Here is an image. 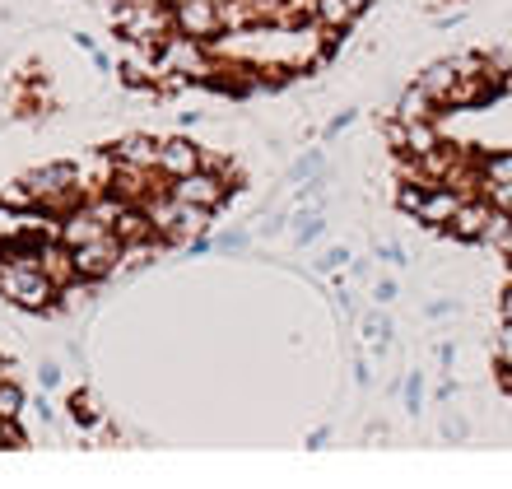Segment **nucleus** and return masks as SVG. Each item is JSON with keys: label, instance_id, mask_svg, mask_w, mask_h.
Instances as JSON below:
<instances>
[{"label": "nucleus", "instance_id": "23", "mask_svg": "<svg viewBox=\"0 0 512 489\" xmlns=\"http://www.w3.org/2000/svg\"><path fill=\"white\" fill-rule=\"evenodd\" d=\"M480 177H485V182H512V150L485 154V163H480Z\"/></svg>", "mask_w": 512, "mask_h": 489}, {"label": "nucleus", "instance_id": "24", "mask_svg": "<svg viewBox=\"0 0 512 489\" xmlns=\"http://www.w3.org/2000/svg\"><path fill=\"white\" fill-rule=\"evenodd\" d=\"M24 415V392L10 378H0V420H19Z\"/></svg>", "mask_w": 512, "mask_h": 489}, {"label": "nucleus", "instance_id": "2", "mask_svg": "<svg viewBox=\"0 0 512 489\" xmlns=\"http://www.w3.org/2000/svg\"><path fill=\"white\" fill-rule=\"evenodd\" d=\"M112 24L122 28L131 47H149V52H159V42L173 38V10H168L163 0L117 5V10H112Z\"/></svg>", "mask_w": 512, "mask_h": 489}, {"label": "nucleus", "instance_id": "29", "mask_svg": "<svg viewBox=\"0 0 512 489\" xmlns=\"http://www.w3.org/2000/svg\"><path fill=\"white\" fill-rule=\"evenodd\" d=\"M494 359H499V368L512 364V317H503L499 336H494Z\"/></svg>", "mask_w": 512, "mask_h": 489}, {"label": "nucleus", "instance_id": "35", "mask_svg": "<svg viewBox=\"0 0 512 489\" xmlns=\"http://www.w3.org/2000/svg\"><path fill=\"white\" fill-rule=\"evenodd\" d=\"M350 122H354V112H336V117L326 122V136H340V131H345Z\"/></svg>", "mask_w": 512, "mask_h": 489}, {"label": "nucleus", "instance_id": "11", "mask_svg": "<svg viewBox=\"0 0 512 489\" xmlns=\"http://www.w3.org/2000/svg\"><path fill=\"white\" fill-rule=\"evenodd\" d=\"M489 215H494V205H489L485 196H466V201L457 205V215L447 219V233L461 238V243H475V238H485Z\"/></svg>", "mask_w": 512, "mask_h": 489}, {"label": "nucleus", "instance_id": "28", "mask_svg": "<svg viewBox=\"0 0 512 489\" xmlns=\"http://www.w3.org/2000/svg\"><path fill=\"white\" fill-rule=\"evenodd\" d=\"M312 266H317V271H322V275H331V271H345V266H350V247H331V252H322V257L312 261Z\"/></svg>", "mask_w": 512, "mask_h": 489}, {"label": "nucleus", "instance_id": "6", "mask_svg": "<svg viewBox=\"0 0 512 489\" xmlns=\"http://www.w3.org/2000/svg\"><path fill=\"white\" fill-rule=\"evenodd\" d=\"M168 196L182 205L219 210L224 196H229V182H224V173H215V168H196V173H187V177H173V182H168Z\"/></svg>", "mask_w": 512, "mask_h": 489}, {"label": "nucleus", "instance_id": "19", "mask_svg": "<svg viewBox=\"0 0 512 489\" xmlns=\"http://www.w3.org/2000/svg\"><path fill=\"white\" fill-rule=\"evenodd\" d=\"M433 108H438V103H433L419 84H410V89L401 94V103H396V117H401V122H429Z\"/></svg>", "mask_w": 512, "mask_h": 489}, {"label": "nucleus", "instance_id": "14", "mask_svg": "<svg viewBox=\"0 0 512 489\" xmlns=\"http://www.w3.org/2000/svg\"><path fill=\"white\" fill-rule=\"evenodd\" d=\"M112 233H117V243H122V247L154 238V224H149L145 205H122V210H117V219H112Z\"/></svg>", "mask_w": 512, "mask_h": 489}, {"label": "nucleus", "instance_id": "16", "mask_svg": "<svg viewBox=\"0 0 512 489\" xmlns=\"http://www.w3.org/2000/svg\"><path fill=\"white\" fill-rule=\"evenodd\" d=\"M312 19H317L326 33H345V28L359 19V10H354L350 0H312Z\"/></svg>", "mask_w": 512, "mask_h": 489}, {"label": "nucleus", "instance_id": "31", "mask_svg": "<svg viewBox=\"0 0 512 489\" xmlns=\"http://www.w3.org/2000/svg\"><path fill=\"white\" fill-rule=\"evenodd\" d=\"M485 196L494 210H508L512 215V182H485Z\"/></svg>", "mask_w": 512, "mask_h": 489}, {"label": "nucleus", "instance_id": "1", "mask_svg": "<svg viewBox=\"0 0 512 489\" xmlns=\"http://www.w3.org/2000/svg\"><path fill=\"white\" fill-rule=\"evenodd\" d=\"M19 182H24V191L42 210H61L66 215V210H75L84 201V173L75 163H42V168L24 173Z\"/></svg>", "mask_w": 512, "mask_h": 489}, {"label": "nucleus", "instance_id": "30", "mask_svg": "<svg viewBox=\"0 0 512 489\" xmlns=\"http://www.w3.org/2000/svg\"><path fill=\"white\" fill-rule=\"evenodd\" d=\"M424 187H429V182H405V187L396 191V205H401L405 215H415V210H419V201H424Z\"/></svg>", "mask_w": 512, "mask_h": 489}, {"label": "nucleus", "instance_id": "5", "mask_svg": "<svg viewBox=\"0 0 512 489\" xmlns=\"http://www.w3.org/2000/svg\"><path fill=\"white\" fill-rule=\"evenodd\" d=\"M117 261H122V243H117V233H103L94 243H80L70 247V266H75V280L84 285H98V280H108L117 271Z\"/></svg>", "mask_w": 512, "mask_h": 489}, {"label": "nucleus", "instance_id": "18", "mask_svg": "<svg viewBox=\"0 0 512 489\" xmlns=\"http://www.w3.org/2000/svg\"><path fill=\"white\" fill-rule=\"evenodd\" d=\"M42 275H47L52 285H66V280H75V266H70V247L66 243L47 238V247H42Z\"/></svg>", "mask_w": 512, "mask_h": 489}, {"label": "nucleus", "instance_id": "25", "mask_svg": "<svg viewBox=\"0 0 512 489\" xmlns=\"http://www.w3.org/2000/svg\"><path fill=\"white\" fill-rule=\"evenodd\" d=\"M322 233H326V219L322 215H298V229H294V243L298 247H312Z\"/></svg>", "mask_w": 512, "mask_h": 489}, {"label": "nucleus", "instance_id": "39", "mask_svg": "<svg viewBox=\"0 0 512 489\" xmlns=\"http://www.w3.org/2000/svg\"><path fill=\"white\" fill-rule=\"evenodd\" d=\"M447 313H452V303H447V299H433L429 303V317H447Z\"/></svg>", "mask_w": 512, "mask_h": 489}, {"label": "nucleus", "instance_id": "3", "mask_svg": "<svg viewBox=\"0 0 512 489\" xmlns=\"http://www.w3.org/2000/svg\"><path fill=\"white\" fill-rule=\"evenodd\" d=\"M0 299H10L14 308H28V313H42V308H52L56 285L42 275V266L0 261Z\"/></svg>", "mask_w": 512, "mask_h": 489}, {"label": "nucleus", "instance_id": "21", "mask_svg": "<svg viewBox=\"0 0 512 489\" xmlns=\"http://www.w3.org/2000/svg\"><path fill=\"white\" fill-rule=\"evenodd\" d=\"M485 243H494L503 252V257L512 261V215L508 210H494L489 215V224H485Z\"/></svg>", "mask_w": 512, "mask_h": 489}, {"label": "nucleus", "instance_id": "12", "mask_svg": "<svg viewBox=\"0 0 512 489\" xmlns=\"http://www.w3.org/2000/svg\"><path fill=\"white\" fill-rule=\"evenodd\" d=\"M103 233H112L103 219L89 210V205H75V210H66V219H61V229H56V243L66 247H80V243H94V238H103Z\"/></svg>", "mask_w": 512, "mask_h": 489}, {"label": "nucleus", "instance_id": "33", "mask_svg": "<svg viewBox=\"0 0 512 489\" xmlns=\"http://www.w3.org/2000/svg\"><path fill=\"white\" fill-rule=\"evenodd\" d=\"M215 247L219 252H247V233H224Z\"/></svg>", "mask_w": 512, "mask_h": 489}, {"label": "nucleus", "instance_id": "38", "mask_svg": "<svg viewBox=\"0 0 512 489\" xmlns=\"http://www.w3.org/2000/svg\"><path fill=\"white\" fill-rule=\"evenodd\" d=\"M331 443V429H312L308 434V448H326Z\"/></svg>", "mask_w": 512, "mask_h": 489}, {"label": "nucleus", "instance_id": "4", "mask_svg": "<svg viewBox=\"0 0 512 489\" xmlns=\"http://www.w3.org/2000/svg\"><path fill=\"white\" fill-rule=\"evenodd\" d=\"M154 66H159V70H177V75H187V80H205L215 61H210V42L187 38V33H173L168 42H159Z\"/></svg>", "mask_w": 512, "mask_h": 489}, {"label": "nucleus", "instance_id": "26", "mask_svg": "<svg viewBox=\"0 0 512 489\" xmlns=\"http://www.w3.org/2000/svg\"><path fill=\"white\" fill-rule=\"evenodd\" d=\"M401 392H405V410L419 415V410H424V373H410V378L401 382Z\"/></svg>", "mask_w": 512, "mask_h": 489}, {"label": "nucleus", "instance_id": "41", "mask_svg": "<svg viewBox=\"0 0 512 489\" xmlns=\"http://www.w3.org/2000/svg\"><path fill=\"white\" fill-rule=\"evenodd\" d=\"M350 5H354V10H359V14H364L368 5H373V0H350Z\"/></svg>", "mask_w": 512, "mask_h": 489}, {"label": "nucleus", "instance_id": "32", "mask_svg": "<svg viewBox=\"0 0 512 489\" xmlns=\"http://www.w3.org/2000/svg\"><path fill=\"white\" fill-rule=\"evenodd\" d=\"M438 434H443L447 443H466V438H471V424L461 420V415H447V420H443V429H438Z\"/></svg>", "mask_w": 512, "mask_h": 489}, {"label": "nucleus", "instance_id": "37", "mask_svg": "<svg viewBox=\"0 0 512 489\" xmlns=\"http://www.w3.org/2000/svg\"><path fill=\"white\" fill-rule=\"evenodd\" d=\"M438 364H443V368L457 364V345H452V340H443V345H438Z\"/></svg>", "mask_w": 512, "mask_h": 489}, {"label": "nucleus", "instance_id": "13", "mask_svg": "<svg viewBox=\"0 0 512 489\" xmlns=\"http://www.w3.org/2000/svg\"><path fill=\"white\" fill-rule=\"evenodd\" d=\"M461 66H457V56H447V61H433V66H424V75H419V89L433 98V103H447V94H452V84H457Z\"/></svg>", "mask_w": 512, "mask_h": 489}, {"label": "nucleus", "instance_id": "20", "mask_svg": "<svg viewBox=\"0 0 512 489\" xmlns=\"http://www.w3.org/2000/svg\"><path fill=\"white\" fill-rule=\"evenodd\" d=\"M359 331H364V350H378V354L391 350V317L387 313H368L364 322H359Z\"/></svg>", "mask_w": 512, "mask_h": 489}, {"label": "nucleus", "instance_id": "15", "mask_svg": "<svg viewBox=\"0 0 512 489\" xmlns=\"http://www.w3.org/2000/svg\"><path fill=\"white\" fill-rule=\"evenodd\" d=\"M112 159L135 163V168H154V159H159V140L154 136H122L117 145H112Z\"/></svg>", "mask_w": 512, "mask_h": 489}, {"label": "nucleus", "instance_id": "34", "mask_svg": "<svg viewBox=\"0 0 512 489\" xmlns=\"http://www.w3.org/2000/svg\"><path fill=\"white\" fill-rule=\"evenodd\" d=\"M38 382H42V387H56V382H61V364H52V359H47V364H38Z\"/></svg>", "mask_w": 512, "mask_h": 489}, {"label": "nucleus", "instance_id": "22", "mask_svg": "<svg viewBox=\"0 0 512 489\" xmlns=\"http://www.w3.org/2000/svg\"><path fill=\"white\" fill-rule=\"evenodd\" d=\"M66 410H70V420L80 424V429H94V424L103 420V410H98V396L94 392H75Z\"/></svg>", "mask_w": 512, "mask_h": 489}, {"label": "nucleus", "instance_id": "9", "mask_svg": "<svg viewBox=\"0 0 512 489\" xmlns=\"http://www.w3.org/2000/svg\"><path fill=\"white\" fill-rule=\"evenodd\" d=\"M154 168H135V163H112V177H108V187L122 205H145L149 196H154Z\"/></svg>", "mask_w": 512, "mask_h": 489}, {"label": "nucleus", "instance_id": "17", "mask_svg": "<svg viewBox=\"0 0 512 489\" xmlns=\"http://www.w3.org/2000/svg\"><path fill=\"white\" fill-rule=\"evenodd\" d=\"M405 131H401V154H429V150H438L443 145V136H438V126H433V117L429 122H401Z\"/></svg>", "mask_w": 512, "mask_h": 489}, {"label": "nucleus", "instance_id": "40", "mask_svg": "<svg viewBox=\"0 0 512 489\" xmlns=\"http://www.w3.org/2000/svg\"><path fill=\"white\" fill-rule=\"evenodd\" d=\"M499 313H503V317H512V285L503 289V299H499Z\"/></svg>", "mask_w": 512, "mask_h": 489}, {"label": "nucleus", "instance_id": "27", "mask_svg": "<svg viewBox=\"0 0 512 489\" xmlns=\"http://www.w3.org/2000/svg\"><path fill=\"white\" fill-rule=\"evenodd\" d=\"M317 173H322V150H308L303 159L294 163V168H289V177H294V182H308V177H317Z\"/></svg>", "mask_w": 512, "mask_h": 489}, {"label": "nucleus", "instance_id": "8", "mask_svg": "<svg viewBox=\"0 0 512 489\" xmlns=\"http://www.w3.org/2000/svg\"><path fill=\"white\" fill-rule=\"evenodd\" d=\"M466 201L457 187H447V182H429L424 187V201H419L415 210V224H424V229H447V219L457 215V205Z\"/></svg>", "mask_w": 512, "mask_h": 489}, {"label": "nucleus", "instance_id": "7", "mask_svg": "<svg viewBox=\"0 0 512 489\" xmlns=\"http://www.w3.org/2000/svg\"><path fill=\"white\" fill-rule=\"evenodd\" d=\"M224 28V14H219L215 0H177L173 5V33H187V38H219Z\"/></svg>", "mask_w": 512, "mask_h": 489}, {"label": "nucleus", "instance_id": "36", "mask_svg": "<svg viewBox=\"0 0 512 489\" xmlns=\"http://www.w3.org/2000/svg\"><path fill=\"white\" fill-rule=\"evenodd\" d=\"M373 299H378V303L396 299V280H378V285H373Z\"/></svg>", "mask_w": 512, "mask_h": 489}, {"label": "nucleus", "instance_id": "10", "mask_svg": "<svg viewBox=\"0 0 512 489\" xmlns=\"http://www.w3.org/2000/svg\"><path fill=\"white\" fill-rule=\"evenodd\" d=\"M196 168H201V145H196V140H182V136L159 140L154 173H163L168 182H173V177H187V173H196Z\"/></svg>", "mask_w": 512, "mask_h": 489}]
</instances>
